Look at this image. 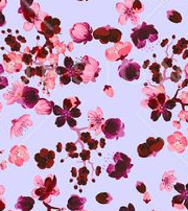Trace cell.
I'll return each mask as SVG.
<instances>
[{
  "mask_svg": "<svg viewBox=\"0 0 188 211\" xmlns=\"http://www.w3.org/2000/svg\"><path fill=\"white\" fill-rule=\"evenodd\" d=\"M88 144H89V148H90L91 150L96 149V146H97V141H96V140H90V141L88 142Z\"/></svg>",
  "mask_w": 188,
  "mask_h": 211,
  "instance_id": "cell-35",
  "label": "cell"
},
{
  "mask_svg": "<svg viewBox=\"0 0 188 211\" xmlns=\"http://www.w3.org/2000/svg\"><path fill=\"white\" fill-rule=\"evenodd\" d=\"M82 140H83V142H89L90 140H91V138H90V134L89 133H84V134H82Z\"/></svg>",
  "mask_w": 188,
  "mask_h": 211,
  "instance_id": "cell-31",
  "label": "cell"
},
{
  "mask_svg": "<svg viewBox=\"0 0 188 211\" xmlns=\"http://www.w3.org/2000/svg\"><path fill=\"white\" fill-rule=\"evenodd\" d=\"M184 205H185V207L188 209V196L186 197V199H185V202H184Z\"/></svg>",
  "mask_w": 188,
  "mask_h": 211,
  "instance_id": "cell-47",
  "label": "cell"
},
{
  "mask_svg": "<svg viewBox=\"0 0 188 211\" xmlns=\"http://www.w3.org/2000/svg\"><path fill=\"white\" fill-rule=\"evenodd\" d=\"M25 73L27 74V76H33V75H35L36 74V69H34V68H27L26 70H25Z\"/></svg>",
  "mask_w": 188,
  "mask_h": 211,
  "instance_id": "cell-29",
  "label": "cell"
},
{
  "mask_svg": "<svg viewBox=\"0 0 188 211\" xmlns=\"http://www.w3.org/2000/svg\"><path fill=\"white\" fill-rule=\"evenodd\" d=\"M159 103L162 105L164 103V94H160L159 95Z\"/></svg>",
  "mask_w": 188,
  "mask_h": 211,
  "instance_id": "cell-44",
  "label": "cell"
},
{
  "mask_svg": "<svg viewBox=\"0 0 188 211\" xmlns=\"http://www.w3.org/2000/svg\"><path fill=\"white\" fill-rule=\"evenodd\" d=\"M183 200H184V197H183V196H178V197L174 198V200H172V202H174L175 204H176V203L178 202V204H179V203H181V202H182Z\"/></svg>",
  "mask_w": 188,
  "mask_h": 211,
  "instance_id": "cell-40",
  "label": "cell"
},
{
  "mask_svg": "<svg viewBox=\"0 0 188 211\" xmlns=\"http://www.w3.org/2000/svg\"><path fill=\"white\" fill-rule=\"evenodd\" d=\"M158 39V31L155 29L153 25H146L143 24L142 27H140L132 34V40L134 45L137 48H143L146 45V40H149L151 42H155Z\"/></svg>",
  "mask_w": 188,
  "mask_h": 211,
  "instance_id": "cell-1",
  "label": "cell"
},
{
  "mask_svg": "<svg viewBox=\"0 0 188 211\" xmlns=\"http://www.w3.org/2000/svg\"><path fill=\"white\" fill-rule=\"evenodd\" d=\"M176 102H175V99H171V100H168L166 104H165V109L166 110H170V109H172V108H175L176 107V104H175Z\"/></svg>",
  "mask_w": 188,
  "mask_h": 211,
  "instance_id": "cell-22",
  "label": "cell"
},
{
  "mask_svg": "<svg viewBox=\"0 0 188 211\" xmlns=\"http://www.w3.org/2000/svg\"><path fill=\"white\" fill-rule=\"evenodd\" d=\"M57 72L63 74V73L67 72V70H66V68H64V67H58V68H57Z\"/></svg>",
  "mask_w": 188,
  "mask_h": 211,
  "instance_id": "cell-43",
  "label": "cell"
},
{
  "mask_svg": "<svg viewBox=\"0 0 188 211\" xmlns=\"http://www.w3.org/2000/svg\"><path fill=\"white\" fill-rule=\"evenodd\" d=\"M84 69H85V66L83 64H77V65H75L74 68H73V70H75V71L78 70V72H83Z\"/></svg>",
  "mask_w": 188,
  "mask_h": 211,
  "instance_id": "cell-34",
  "label": "cell"
},
{
  "mask_svg": "<svg viewBox=\"0 0 188 211\" xmlns=\"http://www.w3.org/2000/svg\"><path fill=\"white\" fill-rule=\"evenodd\" d=\"M4 208H5V204H4L3 202H1V201H0V211L4 210Z\"/></svg>",
  "mask_w": 188,
  "mask_h": 211,
  "instance_id": "cell-46",
  "label": "cell"
},
{
  "mask_svg": "<svg viewBox=\"0 0 188 211\" xmlns=\"http://www.w3.org/2000/svg\"><path fill=\"white\" fill-rule=\"evenodd\" d=\"M5 24V17L3 16V14L0 12V27L3 26Z\"/></svg>",
  "mask_w": 188,
  "mask_h": 211,
  "instance_id": "cell-39",
  "label": "cell"
},
{
  "mask_svg": "<svg viewBox=\"0 0 188 211\" xmlns=\"http://www.w3.org/2000/svg\"><path fill=\"white\" fill-rule=\"evenodd\" d=\"M163 144H164V141H163L161 138L155 139L154 144H153V146H152V151H153V153H158V152L163 148Z\"/></svg>",
  "mask_w": 188,
  "mask_h": 211,
  "instance_id": "cell-13",
  "label": "cell"
},
{
  "mask_svg": "<svg viewBox=\"0 0 188 211\" xmlns=\"http://www.w3.org/2000/svg\"><path fill=\"white\" fill-rule=\"evenodd\" d=\"M35 201L29 197H20L18 203L16 205V208H19L22 211H30L34 207Z\"/></svg>",
  "mask_w": 188,
  "mask_h": 211,
  "instance_id": "cell-7",
  "label": "cell"
},
{
  "mask_svg": "<svg viewBox=\"0 0 188 211\" xmlns=\"http://www.w3.org/2000/svg\"><path fill=\"white\" fill-rule=\"evenodd\" d=\"M175 189H176L177 191H179L180 193H184V192H185V186H184L183 184H181V183L176 184V185H175Z\"/></svg>",
  "mask_w": 188,
  "mask_h": 211,
  "instance_id": "cell-25",
  "label": "cell"
},
{
  "mask_svg": "<svg viewBox=\"0 0 188 211\" xmlns=\"http://www.w3.org/2000/svg\"><path fill=\"white\" fill-rule=\"evenodd\" d=\"M81 157L83 158V160H86V159L88 160V159L90 158V153H89L88 151H87V152H86V151H83V153L81 154Z\"/></svg>",
  "mask_w": 188,
  "mask_h": 211,
  "instance_id": "cell-38",
  "label": "cell"
},
{
  "mask_svg": "<svg viewBox=\"0 0 188 211\" xmlns=\"http://www.w3.org/2000/svg\"><path fill=\"white\" fill-rule=\"evenodd\" d=\"M162 64L164 65L166 68H167V67H170V66H171V60H170V59H169V60H168V59H165Z\"/></svg>",
  "mask_w": 188,
  "mask_h": 211,
  "instance_id": "cell-42",
  "label": "cell"
},
{
  "mask_svg": "<svg viewBox=\"0 0 188 211\" xmlns=\"http://www.w3.org/2000/svg\"><path fill=\"white\" fill-rule=\"evenodd\" d=\"M151 69H152V72L154 73H159V69H160V65L158 64H154L151 66Z\"/></svg>",
  "mask_w": 188,
  "mask_h": 211,
  "instance_id": "cell-32",
  "label": "cell"
},
{
  "mask_svg": "<svg viewBox=\"0 0 188 211\" xmlns=\"http://www.w3.org/2000/svg\"><path fill=\"white\" fill-rule=\"evenodd\" d=\"M148 106H149L151 109L155 110L156 108H158V107H159V104H158V102L156 100V98H151L149 102H148Z\"/></svg>",
  "mask_w": 188,
  "mask_h": 211,
  "instance_id": "cell-19",
  "label": "cell"
},
{
  "mask_svg": "<svg viewBox=\"0 0 188 211\" xmlns=\"http://www.w3.org/2000/svg\"><path fill=\"white\" fill-rule=\"evenodd\" d=\"M88 173H89V170L87 169V167H82L80 170H78V175L83 176V177H87Z\"/></svg>",
  "mask_w": 188,
  "mask_h": 211,
  "instance_id": "cell-30",
  "label": "cell"
},
{
  "mask_svg": "<svg viewBox=\"0 0 188 211\" xmlns=\"http://www.w3.org/2000/svg\"><path fill=\"white\" fill-rule=\"evenodd\" d=\"M65 65L67 66V68H71V67L73 66V62H72V60H71L70 58H66V59H65Z\"/></svg>",
  "mask_w": 188,
  "mask_h": 211,
  "instance_id": "cell-36",
  "label": "cell"
},
{
  "mask_svg": "<svg viewBox=\"0 0 188 211\" xmlns=\"http://www.w3.org/2000/svg\"><path fill=\"white\" fill-rule=\"evenodd\" d=\"M152 154H153V151H152V149L148 146L146 143L140 144L138 146V155H139V157L146 158V157H149Z\"/></svg>",
  "mask_w": 188,
  "mask_h": 211,
  "instance_id": "cell-9",
  "label": "cell"
},
{
  "mask_svg": "<svg viewBox=\"0 0 188 211\" xmlns=\"http://www.w3.org/2000/svg\"><path fill=\"white\" fill-rule=\"evenodd\" d=\"M140 65L132 60H124L118 68V73L121 78L128 82L138 79L140 76Z\"/></svg>",
  "mask_w": 188,
  "mask_h": 211,
  "instance_id": "cell-3",
  "label": "cell"
},
{
  "mask_svg": "<svg viewBox=\"0 0 188 211\" xmlns=\"http://www.w3.org/2000/svg\"><path fill=\"white\" fill-rule=\"evenodd\" d=\"M66 120H67V118H66L64 115H61V117H59V118L57 119V121H55L57 126H58V127L63 126V125H64V123L66 122Z\"/></svg>",
  "mask_w": 188,
  "mask_h": 211,
  "instance_id": "cell-17",
  "label": "cell"
},
{
  "mask_svg": "<svg viewBox=\"0 0 188 211\" xmlns=\"http://www.w3.org/2000/svg\"><path fill=\"white\" fill-rule=\"evenodd\" d=\"M185 191L187 192V196H188V184H187V185L185 186Z\"/></svg>",
  "mask_w": 188,
  "mask_h": 211,
  "instance_id": "cell-48",
  "label": "cell"
},
{
  "mask_svg": "<svg viewBox=\"0 0 188 211\" xmlns=\"http://www.w3.org/2000/svg\"><path fill=\"white\" fill-rule=\"evenodd\" d=\"M4 72V68L2 65H0V89H3L8 85V80L6 77H1V73Z\"/></svg>",
  "mask_w": 188,
  "mask_h": 211,
  "instance_id": "cell-14",
  "label": "cell"
},
{
  "mask_svg": "<svg viewBox=\"0 0 188 211\" xmlns=\"http://www.w3.org/2000/svg\"><path fill=\"white\" fill-rule=\"evenodd\" d=\"M107 171H108V175L110 176V177H112V178H114V179H120L121 178V176L113 168V166H112V164L111 165H109L108 166V168H107Z\"/></svg>",
  "mask_w": 188,
  "mask_h": 211,
  "instance_id": "cell-15",
  "label": "cell"
},
{
  "mask_svg": "<svg viewBox=\"0 0 188 211\" xmlns=\"http://www.w3.org/2000/svg\"><path fill=\"white\" fill-rule=\"evenodd\" d=\"M167 18L174 23H180L182 21L181 15L177 11H168L167 12Z\"/></svg>",
  "mask_w": 188,
  "mask_h": 211,
  "instance_id": "cell-12",
  "label": "cell"
},
{
  "mask_svg": "<svg viewBox=\"0 0 188 211\" xmlns=\"http://www.w3.org/2000/svg\"><path fill=\"white\" fill-rule=\"evenodd\" d=\"M136 188H137V190H138L139 192H141V193H145V191H146L145 185H144L143 183H140V182H138V183L136 184Z\"/></svg>",
  "mask_w": 188,
  "mask_h": 211,
  "instance_id": "cell-18",
  "label": "cell"
},
{
  "mask_svg": "<svg viewBox=\"0 0 188 211\" xmlns=\"http://www.w3.org/2000/svg\"><path fill=\"white\" fill-rule=\"evenodd\" d=\"M85 202H86V199H84V198H80L77 196H72L68 201L67 207L71 211H78L83 208Z\"/></svg>",
  "mask_w": 188,
  "mask_h": 211,
  "instance_id": "cell-6",
  "label": "cell"
},
{
  "mask_svg": "<svg viewBox=\"0 0 188 211\" xmlns=\"http://www.w3.org/2000/svg\"><path fill=\"white\" fill-rule=\"evenodd\" d=\"M76 150V146H75V144L74 143H68L67 144V146H66V151L68 153H72Z\"/></svg>",
  "mask_w": 188,
  "mask_h": 211,
  "instance_id": "cell-27",
  "label": "cell"
},
{
  "mask_svg": "<svg viewBox=\"0 0 188 211\" xmlns=\"http://www.w3.org/2000/svg\"><path fill=\"white\" fill-rule=\"evenodd\" d=\"M86 183H87V179H86V177L80 176V178H78V184H80V185H85Z\"/></svg>",
  "mask_w": 188,
  "mask_h": 211,
  "instance_id": "cell-37",
  "label": "cell"
},
{
  "mask_svg": "<svg viewBox=\"0 0 188 211\" xmlns=\"http://www.w3.org/2000/svg\"><path fill=\"white\" fill-rule=\"evenodd\" d=\"M72 80L75 83V84H80V83H82V78H81V76L80 75H77V74H73L72 75Z\"/></svg>",
  "mask_w": 188,
  "mask_h": 211,
  "instance_id": "cell-33",
  "label": "cell"
},
{
  "mask_svg": "<svg viewBox=\"0 0 188 211\" xmlns=\"http://www.w3.org/2000/svg\"><path fill=\"white\" fill-rule=\"evenodd\" d=\"M96 201L99 203V204H108L112 201V197L110 196L109 193L107 192H101V193H98L96 196Z\"/></svg>",
  "mask_w": 188,
  "mask_h": 211,
  "instance_id": "cell-11",
  "label": "cell"
},
{
  "mask_svg": "<svg viewBox=\"0 0 188 211\" xmlns=\"http://www.w3.org/2000/svg\"><path fill=\"white\" fill-rule=\"evenodd\" d=\"M67 123L69 124V126L74 127V126L76 125V120H75V118H72V117H70V116H67Z\"/></svg>",
  "mask_w": 188,
  "mask_h": 211,
  "instance_id": "cell-26",
  "label": "cell"
},
{
  "mask_svg": "<svg viewBox=\"0 0 188 211\" xmlns=\"http://www.w3.org/2000/svg\"><path fill=\"white\" fill-rule=\"evenodd\" d=\"M108 38L109 41H111L113 43H117L121 39V31L115 28H111L108 30Z\"/></svg>",
  "mask_w": 188,
  "mask_h": 211,
  "instance_id": "cell-8",
  "label": "cell"
},
{
  "mask_svg": "<svg viewBox=\"0 0 188 211\" xmlns=\"http://www.w3.org/2000/svg\"><path fill=\"white\" fill-rule=\"evenodd\" d=\"M53 113L55 115H63L64 114V109H61V107H59V106H54L53 107Z\"/></svg>",
  "mask_w": 188,
  "mask_h": 211,
  "instance_id": "cell-21",
  "label": "cell"
},
{
  "mask_svg": "<svg viewBox=\"0 0 188 211\" xmlns=\"http://www.w3.org/2000/svg\"><path fill=\"white\" fill-rule=\"evenodd\" d=\"M42 70H44V68H43V67H38V68H36V74H38V75L42 76V75L45 73V71H42Z\"/></svg>",
  "mask_w": 188,
  "mask_h": 211,
  "instance_id": "cell-41",
  "label": "cell"
},
{
  "mask_svg": "<svg viewBox=\"0 0 188 211\" xmlns=\"http://www.w3.org/2000/svg\"><path fill=\"white\" fill-rule=\"evenodd\" d=\"M94 38L95 39H99L104 44L109 42V38H108V30L106 28H99L97 30L94 31Z\"/></svg>",
  "mask_w": 188,
  "mask_h": 211,
  "instance_id": "cell-10",
  "label": "cell"
},
{
  "mask_svg": "<svg viewBox=\"0 0 188 211\" xmlns=\"http://www.w3.org/2000/svg\"><path fill=\"white\" fill-rule=\"evenodd\" d=\"M40 96H39V91L35 88L30 87H25L22 95H21V104L24 108L27 109H33L39 102Z\"/></svg>",
  "mask_w": 188,
  "mask_h": 211,
  "instance_id": "cell-5",
  "label": "cell"
},
{
  "mask_svg": "<svg viewBox=\"0 0 188 211\" xmlns=\"http://www.w3.org/2000/svg\"><path fill=\"white\" fill-rule=\"evenodd\" d=\"M81 115H82V113H81V111L78 110L77 108H73V109H71L68 112V116H70L72 118H77V117H80Z\"/></svg>",
  "mask_w": 188,
  "mask_h": 211,
  "instance_id": "cell-16",
  "label": "cell"
},
{
  "mask_svg": "<svg viewBox=\"0 0 188 211\" xmlns=\"http://www.w3.org/2000/svg\"><path fill=\"white\" fill-rule=\"evenodd\" d=\"M160 115H161V112H160V111H154V112L152 113V119H153L154 121L158 120V118H159Z\"/></svg>",
  "mask_w": 188,
  "mask_h": 211,
  "instance_id": "cell-28",
  "label": "cell"
},
{
  "mask_svg": "<svg viewBox=\"0 0 188 211\" xmlns=\"http://www.w3.org/2000/svg\"><path fill=\"white\" fill-rule=\"evenodd\" d=\"M102 133L108 139H116L124 136V125L118 118H110L102 125Z\"/></svg>",
  "mask_w": 188,
  "mask_h": 211,
  "instance_id": "cell-2",
  "label": "cell"
},
{
  "mask_svg": "<svg viewBox=\"0 0 188 211\" xmlns=\"http://www.w3.org/2000/svg\"><path fill=\"white\" fill-rule=\"evenodd\" d=\"M71 80V78L69 77V75H63L61 78H60V82H61V84H63V85H67L69 82Z\"/></svg>",
  "mask_w": 188,
  "mask_h": 211,
  "instance_id": "cell-24",
  "label": "cell"
},
{
  "mask_svg": "<svg viewBox=\"0 0 188 211\" xmlns=\"http://www.w3.org/2000/svg\"><path fill=\"white\" fill-rule=\"evenodd\" d=\"M115 163L112 164L113 168L121 176V178H128L130 170L133 167L132 160L130 157L122 153H116L113 157Z\"/></svg>",
  "mask_w": 188,
  "mask_h": 211,
  "instance_id": "cell-4",
  "label": "cell"
},
{
  "mask_svg": "<svg viewBox=\"0 0 188 211\" xmlns=\"http://www.w3.org/2000/svg\"><path fill=\"white\" fill-rule=\"evenodd\" d=\"M5 6V0H0V10Z\"/></svg>",
  "mask_w": 188,
  "mask_h": 211,
  "instance_id": "cell-45",
  "label": "cell"
},
{
  "mask_svg": "<svg viewBox=\"0 0 188 211\" xmlns=\"http://www.w3.org/2000/svg\"><path fill=\"white\" fill-rule=\"evenodd\" d=\"M71 106H72V104H71V102L69 99H65L64 100V111H66V113H68L69 110H71Z\"/></svg>",
  "mask_w": 188,
  "mask_h": 211,
  "instance_id": "cell-23",
  "label": "cell"
},
{
  "mask_svg": "<svg viewBox=\"0 0 188 211\" xmlns=\"http://www.w3.org/2000/svg\"><path fill=\"white\" fill-rule=\"evenodd\" d=\"M162 115H163V118L165 121H168L170 118H171V112H169V110H163L162 111Z\"/></svg>",
  "mask_w": 188,
  "mask_h": 211,
  "instance_id": "cell-20",
  "label": "cell"
}]
</instances>
